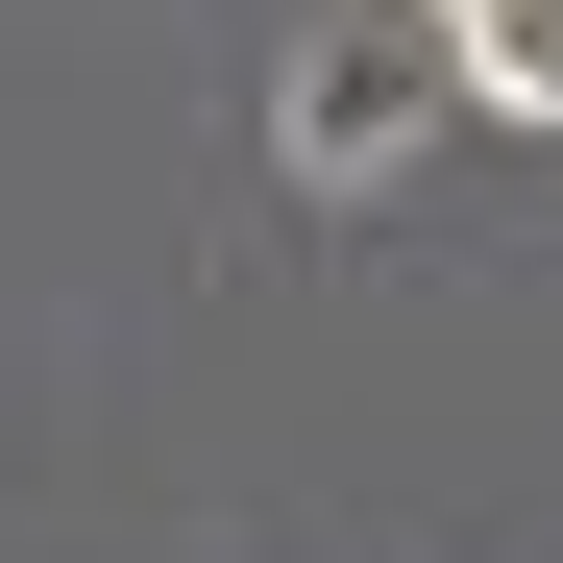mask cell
<instances>
[{
  "label": "cell",
  "mask_w": 563,
  "mask_h": 563,
  "mask_svg": "<svg viewBox=\"0 0 563 563\" xmlns=\"http://www.w3.org/2000/svg\"><path fill=\"white\" fill-rule=\"evenodd\" d=\"M441 74H465V123L563 147V0H465V25H441Z\"/></svg>",
  "instance_id": "6da1fadb"
},
{
  "label": "cell",
  "mask_w": 563,
  "mask_h": 563,
  "mask_svg": "<svg viewBox=\"0 0 563 563\" xmlns=\"http://www.w3.org/2000/svg\"><path fill=\"white\" fill-rule=\"evenodd\" d=\"M417 25H465V0H417Z\"/></svg>",
  "instance_id": "7a4b0ae2"
}]
</instances>
